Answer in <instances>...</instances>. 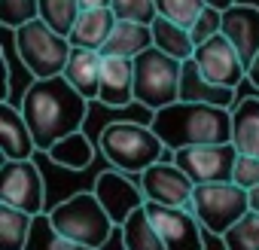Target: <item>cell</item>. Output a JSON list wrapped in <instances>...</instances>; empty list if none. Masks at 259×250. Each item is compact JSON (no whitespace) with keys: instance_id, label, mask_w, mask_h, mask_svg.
Wrapping results in <instances>:
<instances>
[{"instance_id":"cell-1","label":"cell","mask_w":259,"mask_h":250,"mask_svg":"<svg viewBox=\"0 0 259 250\" xmlns=\"http://www.w3.org/2000/svg\"><path fill=\"white\" fill-rule=\"evenodd\" d=\"M22 113L34 132L37 150L49 153L61 138L82 132L85 116H89V98L79 95L67 76H49V79H34L22 98Z\"/></svg>"},{"instance_id":"cell-2","label":"cell","mask_w":259,"mask_h":250,"mask_svg":"<svg viewBox=\"0 0 259 250\" xmlns=\"http://www.w3.org/2000/svg\"><path fill=\"white\" fill-rule=\"evenodd\" d=\"M153 132L162 138L168 150L183 147H207V144H232V110L213 104L174 101L153 113Z\"/></svg>"},{"instance_id":"cell-3","label":"cell","mask_w":259,"mask_h":250,"mask_svg":"<svg viewBox=\"0 0 259 250\" xmlns=\"http://www.w3.org/2000/svg\"><path fill=\"white\" fill-rule=\"evenodd\" d=\"M98 150L110 162V168H119L125 174H144L165 156L168 147L150 122H107L98 135Z\"/></svg>"},{"instance_id":"cell-4","label":"cell","mask_w":259,"mask_h":250,"mask_svg":"<svg viewBox=\"0 0 259 250\" xmlns=\"http://www.w3.org/2000/svg\"><path fill=\"white\" fill-rule=\"evenodd\" d=\"M49 223L70 241L89 244V247H104L116 229V223L110 220V214L104 211V204L98 201L95 192H73L64 201H58L55 207L46 211Z\"/></svg>"},{"instance_id":"cell-5","label":"cell","mask_w":259,"mask_h":250,"mask_svg":"<svg viewBox=\"0 0 259 250\" xmlns=\"http://www.w3.org/2000/svg\"><path fill=\"white\" fill-rule=\"evenodd\" d=\"M13 34H16V52H19L25 70H31L34 79H49V76L64 73L70 49H73L64 34L49 28L43 19L28 22Z\"/></svg>"},{"instance_id":"cell-6","label":"cell","mask_w":259,"mask_h":250,"mask_svg":"<svg viewBox=\"0 0 259 250\" xmlns=\"http://www.w3.org/2000/svg\"><path fill=\"white\" fill-rule=\"evenodd\" d=\"M180 70L183 61L171 58L159 46H150L135 58V101L150 113L180 101Z\"/></svg>"},{"instance_id":"cell-7","label":"cell","mask_w":259,"mask_h":250,"mask_svg":"<svg viewBox=\"0 0 259 250\" xmlns=\"http://www.w3.org/2000/svg\"><path fill=\"white\" fill-rule=\"evenodd\" d=\"M192 214L201 220L204 232L210 235H226L247 211H250V192L241 189L232 180H220V183H198L189 201Z\"/></svg>"},{"instance_id":"cell-8","label":"cell","mask_w":259,"mask_h":250,"mask_svg":"<svg viewBox=\"0 0 259 250\" xmlns=\"http://www.w3.org/2000/svg\"><path fill=\"white\" fill-rule=\"evenodd\" d=\"M0 201L28 211L34 217L46 214V183L34 159H4L0 171Z\"/></svg>"},{"instance_id":"cell-9","label":"cell","mask_w":259,"mask_h":250,"mask_svg":"<svg viewBox=\"0 0 259 250\" xmlns=\"http://www.w3.org/2000/svg\"><path fill=\"white\" fill-rule=\"evenodd\" d=\"M92 192L98 195V201L104 204V211L110 214V220L116 223V229H122V223L132 217L138 207L147 204V195L141 189V183H135L125 171L119 168H107L95 177Z\"/></svg>"},{"instance_id":"cell-10","label":"cell","mask_w":259,"mask_h":250,"mask_svg":"<svg viewBox=\"0 0 259 250\" xmlns=\"http://www.w3.org/2000/svg\"><path fill=\"white\" fill-rule=\"evenodd\" d=\"M147 214L153 217L168 250H204V226L192 214V207H171L147 201Z\"/></svg>"},{"instance_id":"cell-11","label":"cell","mask_w":259,"mask_h":250,"mask_svg":"<svg viewBox=\"0 0 259 250\" xmlns=\"http://www.w3.org/2000/svg\"><path fill=\"white\" fill-rule=\"evenodd\" d=\"M238 150L235 144H207V147H183L174 153V162L192 177V183H220L232 180Z\"/></svg>"},{"instance_id":"cell-12","label":"cell","mask_w":259,"mask_h":250,"mask_svg":"<svg viewBox=\"0 0 259 250\" xmlns=\"http://www.w3.org/2000/svg\"><path fill=\"white\" fill-rule=\"evenodd\" d=\"M138 177H141V189H144L147 201L171 204V207H189L192 192H195V183H192V177L177 162L159 159L156 165H150Z\"/></svg>"},{"instance_id":"cell-13","label":"cell","mask_w":259,"mask_h":250,"mask_svg":"<svg viewBox=\"0 0 259 250\" xmlns=\"http://www.w3.org/2000/svg\"><path fill=\"white\" fill-rule=\"evenodd\" d=\"M201 67V73L220 86H229V89H238L244 79H247V67L238 55V49L232 46V40L226 34H217L210 40H204L201 46H195V55H192Z\"/></svg>"},{"instance_id":"cell-14","label":"cell","mask_w":259,"mask_h":250,"mask_svg":"<svg viewBox=\"0 0 259 250\" xmlns=\"http://www.w3.org/2000/svg\"><path fill=\"white\" fill-rule=\"evenodd\" d=\"M223 34L232 40V46L238 49V55L247 67L259 52V7L241 4V0L235 7H229L223 13Z\"/></svg>"},{"instance_id":"cell-15","label":"cell","mask_w":259,"mask_h":250,"mask_svg":"<svg viewBox=\"0 0 259 250\" xmlns=\"http://www.w3.org/2000/svg\"><path fill=\"white\" fill-rule=\"evenodd\" d=\"M98 101L104 107H128L135 101V61L119 58V55H104V70H101V89Z\"/></svg>"},{"instance_id":"cell-16","label":"cell","mask_w":259,"mask_h":250,"mask_svg":"<svg viewBox=\"0 0 259 250\" xmlns=\"http://www.w3.org/2000/svg\"><path fill=\"white\" fill-rule=\"evenodd\" d=\"M0 150L4 159H34L37 153V141L22 107H13L10 101L0 104Z\"/></svg>"},{"instance_id":"cell-17","label":"cell","mask_w":259,"mask_h":250,"mask_svg":"<svg viewBox=\"0 0 259 250\" xmlns=\"http://www.w3.org/2000/svg\"><path fill=\"white\" fill-rule=\"evenodd\" d=\"M180 101H192V104H213V107H229L235 104V89L220 86L213 79H207L198 67L195 58L183 61L180 70Z\"/></svg>"},{"instance_id":"cell-18","label":"cell","mask_w":259,"mask_h":250,"mask_svg":"<svg viewBox=\"0 0 259 250\" xmlns=\"http://www.w3.org/2000/svg\"><path fill=\"white\" fill-rule=\"evenodd\" d=\"M101 70H104V52L101 49H85V46H73L64 76L67 82L85 95L89 101H98V89H101Z\"/></svg>"},{"instance_id":"cell-19","label":"cell","mask_w":259,"mask_h":250,"mask_svg":"<svg viewBox=\"0 0 259 250\" xmlns=\"http://www.w3.org/2000/svg\"><path fill=\"white\" fill-rule=\"evenodd\" d=\"M116 16L110 7L101 10H79L73 31H70V46H85V49H104V43L110 40L113 28H116Z\"/></svg>"},{"instance_id":"cell-20","label":"cell","mask_w":259,"mask_h":250,"mask_svg":"<svg viewBox=\"0 0 259 250\" xmlns=\"http://www.w3.org/2000/svg\"><path fill=\"white\" fill-rule=\"evenodd\" d=\"M232 144L238 153L259 156V95H247L232 107Z\"/></svg>"},{"instance_id":"cell-21","label":"cell","mask_w":259,"mask_h":250,"mask_svg":"<svg viewBox=\"0 0 259 250\" xmlns=\"http://www.w3.org/2000/svg\"><path fill=\"white\" fill-rule=\"evenodd\" d=\"M153 46V31L150 25L141 22H116L110 40L104 43V55H119V58H138L141 52H147Z\"/></svg>"},{"instance_id":"cell-22","label":"cell","mask_w":259,"mask_h":250,"mask_svg":"<svg viewBox=\"0 0 259 250\" xmlns=\"http://www.w3.org/2000/svg\"><path fill=\"white\" fill-rule=\"evenodd\" d=\"M122 247L125 250H168L156 223H153V217L147 214V204L138 207L122 223Z\"/></svg>"},{"instance_id":"cell-23","label":"cell","mask_w":259,"mask_h":250,"mask_svg":"<svg viewBox=\"0 0 259 250\" xmlns=\"http://www.w3.org/2000/svg\"><path fill=\"white\" fill-rule=\"evenodd\" d=\"M150 31H153V46H159V49L168 52L171 58L186 61V58L195 55V43H192L189 28H183V25H177V22L159 16V19L150 25Z\"/></svg>"},{"instance_id":"cell-24","label":"cell","mask_w":259,"mask_h":250,"mask_svg":"<svg viewBox=\"0 0 259 250\" xmlns=\"http://www.w3.org/2000/svg\"><path fill=\"white\" fill-rule=\"evenodd\" d=\"M49 162H55L58 168H67V171H85L92 162H95V144L82 135V132H73L67 138H61L55 147H49Z\"/></svg>"},{"instance_id":"cell-25","label":"cell","mask_w":259,"mask_h":250,"mask_svg":"<svg viewBox=\"0 0 259 250\" xmlns=\"http://www.w3.org/2000/svg\"><path fill=\"white\" fill-rule=\"evenodd\" d=\"M34 229V214L0 201V250H25Z\"/></svg>"},{"instance_id":"cell-26","label":"cell","mask_w":259,"mask_h":250,"mask_svg":"<svg viewBox=\"0 0 259 250\" xmlns=\"http://www.w3.org/2000/svg\"><path fill=\"white\" fill-rule=\"evenodd\" d=\"M25 250H98V247H89V244L64 238L49 223V214H40V217H34V229H31V238H28Z\"/></svg>"},{"instance_id":"cell-27","label":"cell","mask_w":259,"mask_h":250,"mask_svg":"<svg viewBox=\"0 0 259 250\" xmlns=\"http://www.w3.org/2000/svg\"><path fill=\"white\" fill-rule=\"evenodd\" d=\"M79 10H82L79 0H40V19L64 37H70Z\"/></svg>"},{"instance_id":"cell-28","label":"cell","mask_w":259,"mask_h":250,"mask_svg":"<svg viewBox=\"0 0 259 250\" xmlns=\"http://www.w3.org/2000/svg\"><path fill=\"white\" fill-rule=\"evenodd\" d=\"M226 250H259V214L247 211L226 235H223Z\"/></svg>"},{"instance_id":"cell-29","label":"cell","mask_w":259,"mask_h":250,"mask_svg":"<svg viewBox=\"0 0 259 250\" xmlns=\"http://www.w3.org/2000/svg\"><path fill=\"white\" fill-rule=\"evenodd\" d=\"M34 19H40V0H0V25L7 31H19Z\"/></svg>"},{"instance_id":"cell-30","label":"cell","mask_w":259,"mask_h":250,"mask_svg":"<svg viewBox=\"0 0 259 250\" xmlns=\"http://www.w3.org/2000/svg\"><path fill=\"white\" fill-rule=\"evenodd\" d=\"M113 16L119 22H141V25H153L159 19V7L156 0H113Z\"/></svg>"},{"instance_id":"cell-31","label":"cell","mask_w":259,"mask_h":250,"mask_svg":"<svg viewBox=\"0 0 259 250\" xmlns=\"http://www.w3.org/2000/svg\"><path fill=\"white\" fill-rule=\"evenodd\" d=\"M156 7H159V16H165L183 28H192L207 4L204 0H156Z\"/></svg>"},{"instance_id":"cell-32","label":"cell","mask_w":259,"mask_h":250,"mask_svg":"<svg viewBox=\"0 0 259 250\" xmlns=\"http://www.w3.org/2000/svg\"><path fill=\"white\" fill-rule=\"evenodd\" d=\"M189 34H192V43H195V46H201L204 40H210V37L223 34V10L204 7V10H201V16L195 19V25L189 28Z\"/></svg>"},{"instance_id":"cell-33","label":"cell","mask_w":259,"mask_h":250,"mask_svg":"<svg viewBox=\"0 0 259 250\" xmlns=\"http://www.w3.org/2000/svg\"><path fill=\"white\" fill-rule=\"evenodd\" d=\"M232 183H238L241 189H253L259 186V156H247V153H238L235 159V168H232Z\"/></svg>"},{"instance_id":"cell-34","label":"cell","mask_w":259,"mask_h":250,"mask_svg":"<svg viewBox=\"0 0 259 250\" xmlns=\"http://www.w3.org/2000/svg\"><path fill=\"white\" fill-rule=\"evenodd\" d=\"M247 82H250L253 89H259V52H256V58L247 64Z\"/></svg>"},{"instance_id":"cell-35","label":"cell","mask_w":259,"mask_h":250,"mask_svg":"<svg viewBox=\"0 0 259 250\" xmlns=\"http://www.w3.org/2000/svg\"><path fill=\"white\" fill-rule=\"evenodd\" d=\"M82 10H101V7H113V0H79Z\"/></svg>"},{"instance_id":"cell-36","label":"cell","mask_w":259,"mask_h":250,"mask_svg":"<svg viewBox=\"0 0 259 250\" xmlns=\"http://www.w3.org/2000/svg\"><path fill=\"white\" fill-rule=\"evenodd\" d=\"M204 4H207V7H213V10H223V13H226L229 7H235V4H238V0H204Z\"/></svg>"},{"instance_id":"cell-37","label":"cell","mask_w":259,"mask_h":250,"mask_svg":"<svg viewBox=\"0 0 259 250\" xmlns=\"http://www.w3.org/2000/svg\"><path fill=\"white\" fill-rule=\"evenodd\" d=\"M250 211H256V214H259V186H253V189H250Z\"/></svg>"}]
</instances>
